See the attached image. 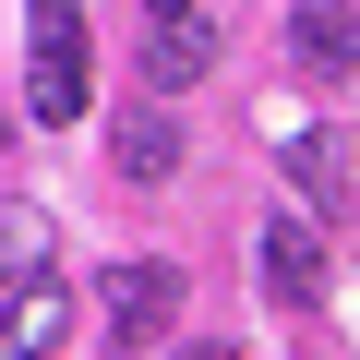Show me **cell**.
<instances>
[{"mask_svg": "<svg viewBox=\"0 0 360 360\" xmlns=\"http://www.w3.org/2000/svg\"><path fill=\"white\" fill-rule=\"evenodd\" d=\"M72 336V288L37 264V276H13V288H0V360H49Z\"/></svg>", "mask_w": 360, "mask_h": 360, "instance_id": "3957f363", "label": "cell"}, {"mask_svg": "<svg viewBox=\"0 0 360 360\" xmlns=\"http://www.w3.org/2000/svg\"><path fill=\"white\" fill-rule=\"evenodd\" d=\"M37 264H49V217L0 193V288H13V276H37Z\"/></svg>", "mask_w": 360, "mask_h": 360, "instance_id": "ba28073f", "label": "cell"}, {"mask_svg": "<svg viewBox=\"0 0 360 360\" xmlns=\"http://www.w3.org/2000/svg\"><path fill=\"white\" fill-rule=\"evenodd\" d=\"M180 360H240V336H205V348H180Z\"/></svg>", "mask_w": 360, "mask_h": 360, "instance_id": "30bf717a", "label": "cell"}, {"mask_svg": "<svg viewBox=\"0 0 360 360\" xmlns=\"http://www.w3.org/2000/svg\"><path fill=\"white\" fill-rule=\"evenodd\" d=\"M108 156H120V180H168V168H180V132H168V108H132Z\"/></svg>", "mask_w": 360, "mask_h": 360, "instance_id": "52a82bcc", "label": "cell"}, {"mask_svg": "<svg viewBox=\"0 0 360 360\" xmlns=\"http://www.w3.org/2000/svg\"><path fill=\"white\" fill-rule=\"evenodd\" d=\"M288 60L300 72H360V13L348 0H300L288 13Z\"/></svg>", "mask_w": 360, "mask_h": 360, "instance_id": "8992f818", "label": "cell"}, {"mask_svg": "<svg viewBox=\"0 0 360 360\" xmlns=\"http://www.w3.org/2000/svg\"><path fill=\"white\" fill-rule=\"evenodd\" d=\"M288 180H300L312 205H336V144L324 132H288Z\"/></svg>", "mask_w": 360, "mask_h": 360, "instance_id": "9c48e42d", "label": "cell"}, {"mask_svg": "<svg viewBox=\"0 0 360 360\" xmlns=\"http://www.w3.org/2000/svg\"><path fill=\"white\" fill-rule=\"evenodd\" d=\"M217 72V25L180 0V13H144V84L156 96H180V84H205Z\"/></svg>", "mask_w": 360, "mask_h": 360, "instance_id": "277c9868", "label": "cell"}, {"mask_svg": "<svg viewBox=\"0 0 360 360\" xmlns=\"http://www.w3.org/2000/svg\"><path fill=\"white\" fill-rule=\"evenodd\" d=\"M96 312H108L120 348H156V336L180 324V264H108V276H96Z\"/></svg>", "mask_w": 360, "mask_h": 360, "instance_id": "7a4b0ae2", "label": "cell"}, {"mask_svg": "<svg viewBox=\"0 0 360 360\" xmlns=\"http://www.w3.org/2000/svg\"><path fill=\"white\" fill-rule=\"evenodd\" d=\"M264 288L276 300H324V229H312V205L264 217Z\"/></svg>", "mask_w": 360, "mask_h": 360, "instance_id": "5b68a950", "label": "cell"}, {"mask_svg": "<svg viewBox=\"0 0 360 360\" xmlns=\"http://www.w3.org/2000/svg\"><path fill=\"white\" fill-rule=\"evenodd\" d=\"M144 13H180V0H144Z\"/></svg>", "mask_w": 360, "mask_h": 360, "instance_id": "8fae6325", "label": "cell"}, {"mask_svg": "<svg viewBox=\"0 0 360 360\" xmlns=\"http://www.w3.org/2000/svg\"><path fill=\"white\" fill-rule=\"evenodd\" d=\"M25 96H37L49 132L84 108V13L72 0H37V25H25Z\"/></svg>", "mask_w": 360, "mask_h": 360, "instance_id": "6da1fadb", "label": "cell"}]
</instances>
